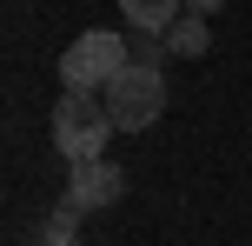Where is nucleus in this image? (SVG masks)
Returning a JSON list of instances; mask_svg holds the SVG:
<instances>
[{
  "label": "nucleus",
  "instance_id": "5",
  "mask_svg": "<svg viewBox=\"0 0 252 246\" xmlns=\"http://www.w3.org/2000/svg\"><path fill=\"white\" fill-rule=\"evenodd\" d=\"M120 13H126L133 34H159V40H166V27L186 13V0H120Z\"/></svg>",
  "mask_w": 252,
  "mask_h": 246
},
{
  "label": "nucleus",
  "instance_id": "6",
  "mask_svg": "<svg viewBox=\"0 0 252 246\" xmlns=\"http://www.w3.org/2000/svg\"><path fill=\"white\" fill-rule=\"evenodd\" d=\"M206 47H213V34H206V13H179V20L166 27V53H186V60H199Z\"/></svg>",
  "mask_w": 252,
  "mask_h": 246
},
{
  "label": "nucleus",
  "instance_id": "2",
  "mask_svg": "<svg viewBox=\"0 0 252 246\" xmlns=\"http://www.w3.org/2000/svg\"><path fill=\"white\" fill-rule=\"evenodd\" d=\"M113 133H120V127H113V113H106V93H80V87L60 93V106H53V146H60L66 160L106 153Z\"/></svg>",
  "mask_w": 252,
  "mask_h": 246
},
{
  "label": "nucleus",
  "instance_id": "1",
  "mask_svg": "<svg viewBox=\"0 0 252 246\" xmlns=\"http://www.w3.org/2000/svg\"><path fill=\"white\" fill-rule=\"evenodd\" d=\"M126 67H133V40L113 34V27H87V34L60 53V80L80 87V93H106Z\"/></svg>",
  "mask_w": 252,
  "mask_h": 246
},
{
  "label": "nucleus",
  "instance_id": "3",
  "mask_svg": "<svg viewBox=\"0 0 252 246\" xmlns=\"http://www.w3.org/2000/svg\"><path fill=\"white\" fill-rule=\"evenodd\" d=\"M106 113H113L120 133H146L153 120L166 113V73H159V67H146V60H133L113 87H106Z\"/></svg>",
  "mask_w": 252,
  "mask_h": 246
},
{
  "label": "nucleus",
  "instance_id": "8",
  "mask_svg": "<svg viewBox=\"0 0 252 246\" xmlns=\"http://www.w3.org/2000/svg\"><path fill=\"white\" fill-rule=\"evenodd\" d=\"M219 7H226V0H186V13H206V20H213Z\"/></svg>",
  "mask_w": 252,
  "mask_h": 246
},
{
  "label": "nucleus",
  "instance_id": "7",
  "mask_svg": "<svg viewBox=\"0 0 252 246\" xmlns=\"http://www.w3.org/2000/svg\"><path fill=\"white\" fill-rule=\"evenodd\" d=\"M27 246H80V226H66V220H53V213H47V220H40V233L27 240Z\"/></svg>",
  "mask_w": 252,
  "mask_h": 246
},
{
  "label": "nucleus",
  "instance_id": "4",
  "mask_svg": "<svg viewBox=\"0 0 252 246\" xmlns=\"http://www.w3.org/2000/svg\"><path fill=\"white\" fill-rule=\"evenodd\" d=\"M66 193H80L93 213H106V207H120L126 173H120L106 153H93V160H66Z\"/></svg>",
  "mask_w": 252,
  "mask_h": 246
}]
</instances>
